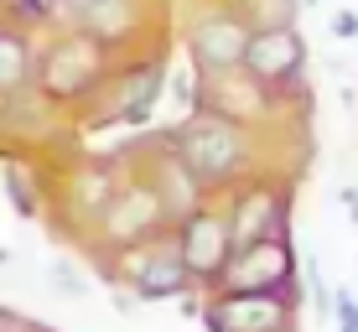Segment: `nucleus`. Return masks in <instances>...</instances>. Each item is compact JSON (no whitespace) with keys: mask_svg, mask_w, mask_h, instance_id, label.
Returning <instances> with one entry per match:
<instances>
[{"mask_svg":"<svg viewBox=\"0 0 358 332\" xmlns=\"http://www.w3.org/2000/svg\"><path fill=\"white\" fill-rule=\"evenodd\" d=\"M187 265L177 260V250H156V254H145L141 270H135V291L141 296H177V291H187Z\"/></svg>","mask_w":358,"mask_h":332,"instance_id":"nucleus-10","label":"nucleus"},{"mask_svg":"<svg viewBox=\"0 0 358 332\" xmlns=\"http://www.w3.org/2000/svg\"><path fill=\"white\" fill-rule=\"evenodd\" d=\"M27 42H21L16 31H0V94H10V89H21L27 83Z\"/></svg>","mask_w":358,"mask_h":332,"instance_id":"nucleus-13","label":"nucleus"},{"mask_svg":"<svg viewBox=\"0 0 358 332\" xmlns=\"http://www.w3.org/2000/svg\"><path fill=\"white\" fill-rule=\"evenodd\" d=\"M306 63V47L291 27H270V31H250V52H244V68L255 73L260 89H280V83H296V73Z\"/></svg>","mask_w":358,"mask_h":332,"instance_id":"nucleus-4","label":"nucleus"},{"mask_svg":"<svg viewBox=\"0 0 358 332\" xmlns=\"http://www.w3.org/2000/svg\"><path fill=\"white\" fill-rule=\"evenodd\" d=\"M229 254H234V239H229V218L224 213H203V208H197V213L182 218L177 260L187 265V275H197V280L224 275Z\"/></svg>","mask_w":358,"mask_h":332,"instance_id":"nucleus-3","label":"nucleus"},{"mask_svg":"<svg viewBox=\"0 0 358 332\" xmlns=\"http://www.w3.org/2000/svg\"><path fill=\"white\" fill-rule=\"evenodd\" d=\"M250 31H270V27H291V0H250Z\"/></svg>","mask_w":358,"mask_h":332,"instance_id":"nucleus-14","label":"nucleus"},{"mask_svg":"<svg viewBox=\"0 0 358 332\" xmlns=\"http://www.w3.org/2000/svg\"><path fill=\"white\" fill-rule=\"evenodd\" d=\"M280 229H286V198H280L275 187L244 192L239 208L229 213V239H234V250H244V244H255V239H270V233H280Z\"/></svg>","mask_w":358,"mask_h":332,"instance_id":"nucleus-7","label":"nucleus"},{"mask_svg":"<svg viewBox=\"0 0 358 332\" xmlns=\"http://www.w3.org/2000/svg\"><path fill=\"white\" fill-rule=\"evenodd\" d=\"M343 208H348V218L358 224V187H343Z\"/></svg>","mask_w":358,"mask_h":332,"instance_id":"nucleus-16","label":"nucleus"},{"mask_svg":"<svg viewBox=\"0 0 358 332\" xmlns=\"http://www.w3.org/2000/svg\"><path fill=\"white\" fill-rule=\"evenodd\" d=\"M218 280H224L229 296H255V291H270V296H275V291H286V280H291L286 233H270V239H255V244H244V250H234Z\"/></svg>","mask_w":358,"mask_h":332,"instance_id":"nucleus-2","label":"nucleus"},{"mask_svg":"<svg viewBox=\"0 0 358 332\" xmlns=\"http://www.w3.org/2000/svg\"><path fill=\"white\" fill-rule=\"evenodd\" d=\"M162 213L166 208H162V192L156 187H130L125 198L109 203V233H115V239H135V233L162 224Z\"/></svg>","mask_w":358,"mask_h":332,"instance_id":"nucleus-8","label":"nucleus"},{"mask_svg":"<svg viewBox=\"0 0 358 332\" xmlns=\"http://www.w3.org/2000/svg\"><path fill=\"white\" fill-rule=\"evenodd\" d=\"M6 187H10V198H16V213H36V192L27 187V177H21V171H10V177H6Z\"/></svg>","mask_w":358,"mask_h":332,"instance_id":"nucleus-15","label":"nucleus"},{"mask_svg":"<svg viewBox=\"0 0 358 332\" xmlns=\"http://www.w3.org/2000/svg\"><path fill=\"white\" fill-rule=\"evenodd\" d=\"M177 151L197 187H224L244 171V135L234 130V120H192L177 135Z\"/></svg>","mask_w":358,"mask_h":332,"instance_id":"nucleus-1","label":"nucleus"},{"mask_svg":"<svg viewBox=\"0 0 358 332\" xmlns=\"http://www.w3.org/2000/svg\"><path fill=\"white\" fill-rule=\"evenodd\" d=\"M192 47V63L203 73H229V68H244V52H250V27L244 16H203L187 36Z\"/></svg>","mask_w":358,"mask_h":332,"instance_id":"nucleus-5","label":"nucleus"},{"mask_svg":"<svg viewBox=\"0 0 358 332\" xmlns=\"http://www.w3.org/2000/svg\"><path fill=\"white\" fill-rule=\"evenodd\" d=\"M57 10L73 21V27H89V31H109V21L125 16L130 0H57Z\"/></svg>","mask_w":358,"mask_h":332,"instance_id":"nucleus-11","label":"nucleus"},{"mask_svg":"<svg viewBox=\"0 0 358 332\" xmlns=\"http://www.w3.org/2000/svg\"><path fill=\"white\" fill-rule=\"evenodd\" d=\"M286 296H270V291H255V296H224L208 312V327L213 332H280L286 327Z\"/></svg>","mask_w":358,"mask_h":332,"instance_id":"nucleus-6","label":"nucleus"},{"mask_svg":"<svg viewBox=\"0 0 358 332\" xmlns=\"http://www.w3.org/2000/svg\"><path fill=\"white\" fill-rule=\"evenodd\" d=\"M156 192H162V208H177V213H192V203H197V182L187 177V166H182V161H171L162 171Z\"/></svg>","mask_w":358,"mask_h":332,"instance_id":"nucleus-12","label":"nucleus"},{"mask_svg":"<svg viewBox=\"0 0 358 332\" xmlns=\"http://www.w3.org/2000/svg\"><path fill=\"white\" fill-rule=\"evenodd\" d=\"M99 73V63L89 57V42H63L47 63V89L52 94H83L89 78Z\"/></svg>","mask_w":358,"mask_h":332,"instance_id":"nucleus-9","label":"nucleus"}]
</instances>
